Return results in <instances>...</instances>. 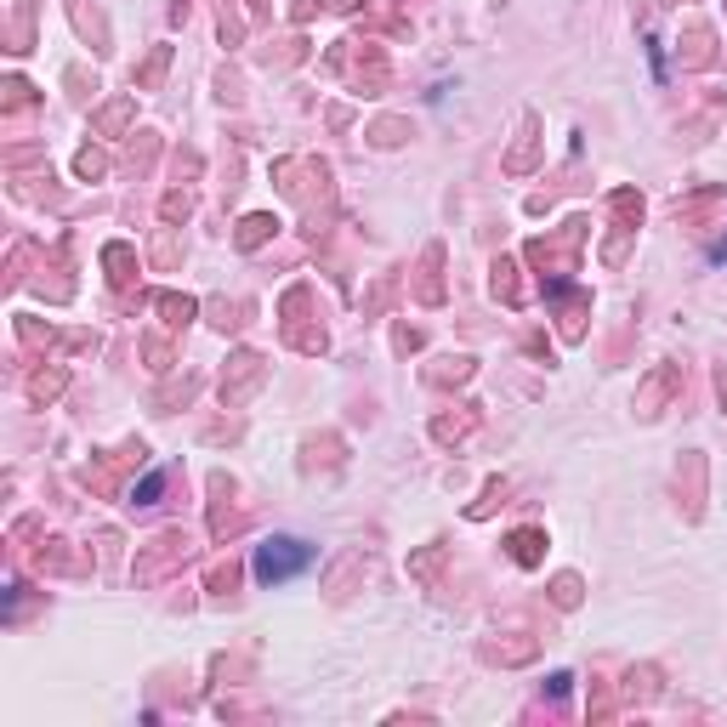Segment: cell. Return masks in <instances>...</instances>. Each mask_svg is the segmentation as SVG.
I'll list each match as a JSON object with an SVG mask.
<instances>
[{"instance_id":"1","label":"cell","mask_w":727,"mask_h":727,"mask_svg":"<svg viewBox=\"0 0 727 727\" xmlns=\"http://www.w3.org/2000/svg\"><path fill=\"white\" fill-rule=\"evenodd\" d=\"M307 563H313V546H307V540H296V534H279V540L256 546V580H262V586L296 580Z\"/></svg>"}]
</instances>
